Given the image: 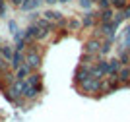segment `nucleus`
Returning <instances> with one entry per match:
<instances>
[{
    "label": "nucleus",
    "mask_w": 130,
    "mask_h": 122,
    "mask_svg": "<svg viewBox=\"0 0 130 122\" xmlns=\"http://www.w3.org/2000/svg\"><path fill=\"white\" fill-rule=\"evenodd\" d=\"M99 83H101V80H97V78H89V80L82 81L78 87H80L82 93H86V95H95V93H99Z\"/></svg>",
    "instance_id": "1"
},
{
    "label": "nucleus",
    "mask_w": 130,
    "mask_h": 122,
    "mask_svg": "<svg viewBox=\"0 0 130 122\" xmlns=\"http://www.w3.org/2000/svg\"><path fill=\"white\" fill-rule=\"evenodd\" d=\"M23 64H27L31 70L39 68L41 66V53H39L37 48H31V50H27L23 54Z\"/></svg>",
    "instance_id": "2"
},
{
    "label": "nucleus",
    "mask_w": 130,
    "mask_h": 122,
    "mask_svg": "<svg viewBox=\"0 0 130 122\" xmlns=\"http://www.w3.org/2000/svg\"><path fill=\"white\" fill-rule=\"evenodd\" d=\"M43 20L45 21H49L51 25H64L66 23V20L62 18V14H58V12H45L43 14Z\"/></svg>",
    "instance_id": "3"
},
{
    "label": "nucleus",
    "mask_w": 130,
    "mask_h": 122,
    "mask_svg": "<svg viewBox=\"0 0 130 122\" xmlns=\"http://www.w3.org/2000/svg\"><path fill=\"white\" fill-rule=\"evenodd\" d=\"M99 48H101V39L91 37L84 43V53H87V54H99Z\"/></svg>",
    "instance_id": "4"
},
{
    "label": "nucleus",
    "mask_w": 130,
    "mask_h": 122,
    "mask_svg": "<svg viewBox=\"0 0 130 122\" xmlns=\"http://www.w3.org/2000/svg\"><path fill=\"white\" fill-rule=\"evenodd\" d=\"M117 80H119V83H120V87H128L130 85V68L128 66H120V70L117 72Z\"/></svg>",
    "instance_id": "5"
},
{
    "label": "nucleus",
    "mask_w": 130,
    "mask_h": 122,
    "mask_svg": "<svg viewBox=\"0 0 130 122\" xmlns=\"http://www.w3.org/2000/svg\"><path fill=\"white\" fill-rule=\"evenodd\" d=\"M99 23V18H97V12H86L84 18H82V27H95Z\"/></svg>",
    "instance_id": "6"
},
{
    "label": "nucleus",
    "mask_w": 130,
    "mask_h": 122,
    "mask_svg": "<svg viewBox=\"0 0 130 122\" xmlns=\"http://www.w3.org/2000/svg\"><path fill=\"white\" fill-rule=\"evenodd\" d=\"M91 78V74H89V68L87 66H78V72H76V83L80 85L82 81H86Z\"/></svg>",
    "instance_id": "7"
},
{
    "label": "nucleus",
    "mask_w": 130,
    "mask_h": 122,
    "mask_svg": "<svg viewBox=\"0 0 130 122\" xmlns=\"http://www.w3.org/2000/svg\"><path fill=\"white\" fill-rule=\"evenodd\" d=\"M113 16H115V10H113V8H107V10H99L97 12L99 23H109V21H113Z\"/></svg>",
    "instance_id": "8"
},
{
    "label": "nucleus",
    "mask_w": 130,
    "mask_h": 122,
    "mask_svg": "<svg viewBox=\"0 0 130 122\" xmlns=\"http://www.w3.org/2000/svg\"><path fill=\"white\" fill-rule=\"evenodd\" d=\"M120 60L119 58H111V60H107V76H117V72L120 70Z\"/></svg>",
    "instance_id": "9"
},
{
    "label": "nucleus",
    "mask_w": 130,
    "mask_h": 122,
    "mask_svg": "<svg viewBox=\"0 0 130 122\" xmlns=\"http://www.w3.org/2000/svg\"><path fill=\"white\" fill-rule=\"evenodd\" d=\"M39 91H41V89L31 87V85L25 83V87H23V91H22V97H23V99H35V97L39 95Z\"/></svg>",
    "instance_id": "10"
},
{
    "label": "nucleus",
    "mask_w": 130,
    "mask_h": 122,
    "mask_svg": "<svg viewBox=\"0 0 130 122\" xmlns=\"http://www.w3.org/2000/svg\"><path fill=\"white\" fill-rule=\"evenodd\" d=\"M29 74H31V68H29L27 64H22V66L16 68V80H25Z\"/></svg>",
    "instance_id": "11"
},
{
    "label": "nucleus",
    "mask_w": 130,
    "mask_h": 122,
    "mask_svg": "<svg viewBox=\"0 0 130 122\" xmlns=\"http://www.w3.org/2000/svg\"><path fill=\"white\" fill-rule=\"evenodd\" d=\"M10 60H12L10 66L16 70L18 66H22V64H23V53H20V50H14V54H12V58H10Z\"/></svg>",
    "instance_id": "12"
},
{
    "label": "nucleus",
    "mask_w": 130,
    "mask_h": 122,
    "mask_svg": "<svg viewBox=\"0 0 130 122\" xmlns=\"http://www.w3.org/2000/svg\"><path fill=\"white\" fill-rule=\"evenodd\" d=\"M78 29H82V20L72 18V20L68 21V31H78Z\"/></svg>",
    "instance_id": "13"
},
{
    "label": "nucleus",
    "mask_w": 130,
    "mask_h": 122,
    "mask_svg": "<svg viewBox=\"0 0 130 122\" xmlns=\"http://www.w3.org/2000/svg\"><path fill=\"white\" fill-rule=\"evenodd\" d=\"M39 4H41V0H23L22 8L23 10H33V8H37Z\"/></svg>",
    "instance_id": "14"
},
{
    "label": "nucleus",
    "mask_w": 130,
    "mask_h": 122,
    "mask_svg": "<svg viewBox=\"0 0 130 122\" xmlns=\"http://www.w3.org/2000/svg\"><path fill=\"white\" fill-rule=\"evenodd\" d=\"M128 2L130 0H111V8H113V10H122Z\"/></svg>",
    "instance_id": "15"
},
{
    "label": "nucleus",
    "mask_w": 130,
    "mask_h": 122,
    "mask_svg": "<svg viewBox=\"0 0 130 122\" xmlns=\"http://www.w3.org/2000/svg\"><path fill=\"white\" fill-rule=\"evenodd\" d=\"M119 60H120V64H128L130 62V54H128V50H120V56H119Z\"/></svg>",
    "instance_id": "16"
},
{
    "label": "nucleus",
    "mask_w": 130,
    "mask_h": 122,
    "mask_svg": "<svg viewBox=\"0 0 130 122\" xmlns=\"http://www.w3.org/2000/svg\"><path fill=\"white\" fill-rule=\"evenodd\" d=\"M95 4L99 10H107V8H111V0H95Z\"/></svg>",
    "instance_id": "17"
},
{
    "label": "nucleus",
    "mask_w": 130,
    "mask_h": 122,
    "mask_svg": "<svg viewBox=\"0 0 130 122\" xmlns=\"http://www.w3.org/2000/svg\"><path fill=\"white\" fill-rule=\"evenodd\" d=\"M93 4H95V0H80V6L84 8V10H89Z\"/></svg>",
    "instance_id": "18"
},
{
    "label": "nucleus",
    "mask_w": 130,
    "mask_h": 122,
    "mask_svg": "<svg viewBox=\"0 0 130 122\" xmlns=\"http://www.w3.org/2000/svg\"><path fill=\"white\" fill-rule=\"evenodd\" d=\"M120 12H122V18H124V20H128V18H130V2H128V4H126Z\"/></svg>",
    "instance_id": "19"
},
{
    "label": "nucleus",
    "mask_w": 130,
    "mask_h": 122,
    "mask_svg": "<svg viewBox=\"0 0 130 122\" xmlns=\"http://www.w3.org/2000/svg\"><path fill=\"white\" fill-rule=\"evenodd\" d=\"M12 4H14V6H20V8H22V4H23V0H12Z\"/></svg>",
    "instance_id": "20"
},
{
    "label": "nucleus",
    "mask_w": 130,
    "mask_h": 122,
    "mask_svg": "<svg viewBox=\"0 0 130 122\" xmlns=\"http://www.w3.org/2000/svg\"><path fill=\"white\" fill-rule=\"evenodd\" d=\"M2 14H4V6L0 4V16H2Z\"/></svg>",
    "instance_id": "21"
},
{
    "label": "nucleus",
    "mask_w": 130,
    "mask_h": 122,
    "mask_svg": "<svg viewBox=\"0 0 130 122\" xmlns=\"http://www.w3.org/2000/svg\"><path fill=\"white\" fill-rule=\"evenodd\" d=\"M58 2H64V4H66V2H70V0H58Z\"/></svg>",
    "instance_id": "22"
},
{
    "label": "nucleus",
    "mask_w": 130,
    "mask_h": 122,
    "mask_svg": "<svg viewBox=\"0 0 130 122\" xmlns=\"http://www.w3.org/2000/svg\"><path fill=\"white\" fill-rule=\"evenodd\" d=\"M126 66H128V68H130V62H128V64H126Z\"/></svg>",
    "instance_id": "23"
}]
</instances>
